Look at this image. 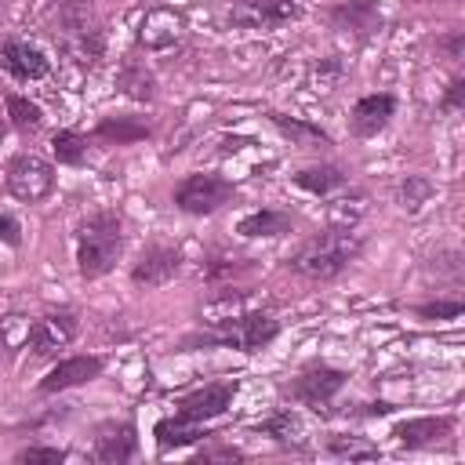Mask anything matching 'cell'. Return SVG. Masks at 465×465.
I'll list each match as a JSON object with an SVG mask.
<instances>
[{
    "instance_id": "25",
    "label": "cell",
    "mask_w": 465,
    "mask_h": 465,
    "mask_svg": "<svg viewBox=\"0 0 465 465\" xmlns=\"http://www.w3.org/2000/svg\"><path fill=\"white\" fill-rule=\"evenodd\" d=\"M327 447H331V454L352 458V461H374L378 458V447L367 443V440H360V436H331Z\"/></svg>"
},
{
    "instance_id": "27",
    "label": "cell",
    "mask_w": 465,
    "mask_h": 465,
    "mask_svg": "<svg viewBox=\"0 0 465 465\" xmlns=\"http://www.w3.org/2000/svg\"><path fill=\"white\" fill-rule=\"evenodd\" d=\"M262 432H269V436H276V440H283V443H298L302 440V421L294 418V414H276V418H269V421H262L258 425Z\"/></svg>"
},
{
    "instance_id": "7",
    "label": "cell",
    "mask_w": 465,
    "mask_h": 465,
    "mask_svg": "<svg viewBox=\"0 0 465 465\" xmlns=\"http://www.w3.org/2000/svg\"><path fill=\"white\" fill-rule=\"evenodd\" d=\"M73 338H76V320H73L69 312H51V316H40V320L29 327L25 345L33 349L36 360H47V356H54L58 349H65Z\"/></svg>"
},
{
    "instance_id": "4",
    "label": "cell",
    "mask_w": 465,
    "mask_h": 465,
    "mask_svg": "<svg viewBox=\"0 0 465 465\" xmlns=\"http://www.w3.org/2000/svg\"><path fill=\"white\" fill-rule=\"evenodd\" d=\"M7 189L22 203H36L54 189V167L36 153H18L7 163Z\"/></svg>"
},
{
    "instance_id": "24",
    "label": "cell",
    "mask_w": 465,
    "mask_h": 465,
    "mask_svg": "<svg viewBox=\"0 0 465 465\" xmlns=\"http://www.w3.org/2000/svg\"><path fill=\"white\" fill-rule=\"evenodd\" d=\"M51 149H54V156H58V163H84V156H87V142L76 134V131H58L54 138H51Z\"/></svg>"
},
{
    "instance_id": "12",
    "label": "cell",
    "mask_w": 465,
    "mask_h": 465,
    "mask_svg": "<svg viewBox=\"0 0 465 465\" xmlns=\"http://www.w3.org/2000/svg\"><path fill=\"white\" fill-rule=\"evenodd\" d=\"M0 65L15 76V80H40L47 76V58L40 47L33 44H22V40H7L0 47Z\"/></svg>"
},
{
    "instance_id": "8",
    "label": "cell",
    "mask_w": 465,
    "mask_h": 465,
    "mask_svg": "<svg viewBox=\"0 0 465 465\" xmlns=\"http://www.w3.org/2000/svg\"><path fill=\"white\" fill-rule=\"evenodd\" d=\"M178 269H182V254H178L174 247L156 243V247H149V251L134 262L131 280H134L138 287H163L167 280H174Z\"/></svg>"
},
{
    "instance_id": "22",
    "label": "cell",
    "mask_w": 465,
    "mask_h": 465,
    "mask_svg": "<svg viewBox=\"0 0 465 465\" xmlns=\"http://www.w3.org/2000/svg\"><path fill=\"white\" fill-rule=\"evenodd\" d=\"M7 113H11V124H15L22 134L40 131V124H44L40 105H33V102H29V98H22V94H11V98H7Z\"/></svg>"
},
{
    "instance_id": "32",
    "label": "cell",
    "mask_w": 465,
    "mask_h": 465,
    "mask_svg": "<svg viewBox=\"0 0 465 465\" xmlns=\"http://www.w3.org/2000/svg\"><path fill=\"white\" fill-rule=\"evenodd\" d=\"M0 240H4L7 247H18V243H22V225H18L11 214H0Z\"/></svg>"
},
{
    "instance_id": "1",
    "label": "cell",
    "mask_w": 465,
    "mask_h": 465,
    "mask_svg": "<svg viewBox=\"0 0 465 465\" xmlns=\"http://www.w3.org/2000/svg\"><path fill=\"white\" fill-rule=\"evenodd\" d=\"M360 247H363V240L352 229H334L331 225L327 232L305 240L291 254V269H298V272H305L312 280H331V276H338L360 254Z\"/></svg>"
},
{
    "instance_id": "13",
    "label": "cell",
    "mask_w": 465,
    "mask_h": 465,
    "mask_svg": "<svg viewBox=\"0 0 465 465\" xmlns=\"http://www.w3.org/2000/svg\"><path fill=\"white\" fill-rule=\"evenodd\" d=\"M98 371H102V360L98 356H69V360H62V363L51 367V374L40 381V392H62V389L84 385Z\"/></svg>"
},
{
    "instance_id": "23",
    "label": "cell",
    "mask_w": 465,
    "mask_h": 465,
    "mask_svg": "<svg viewBox=\"0 0 465 465\" xmlns=\"http://www.w3.org/2000/svg\"><path fill=\"white\" fill-rule=\"evenodd\" d=\"M429 196H432V182L425 174H407V182L396 189V200L403 211H418L421 203H429Z\"/></svg>"
},
{
    "instance_id": "10",
    "label": "cell",
    "mask_w": 465,
    "mask_h": 465,
    "mask_svg": "<svg viewBox=\"0 0 465 465\" xmlns=\"http://www.w3.org/2000/svg\"><path fill=\"white\" fill-rule=\"evenodd\" d=\"M236 396V381H214V385H203L196 392H189L182 403H178V414L189 418V421H207L214 414H222Z\"/></svg>"
},
{
    "instance_id": "21",
    "label": "cell",
    "mask_w": 465,
    "mask_h": 465,
    "mask_svg": "<svg viewBox=\"0 0 465 465\" xmlns=\"http://www.w3.org/2000/svg\"><path fill=\"white\" fill-rule=\"evenodd\" d=\"M331 225L334 229H352L363 214H367V196L363 193H349V196H338L334 203H331Z\"/></svg>"
},
{
    "instance_id": "28",
    "label": "cell",
    "mask_w": 465,
    "mask_h": 465,
    "mask_svg": "<svg viewBox=\"0 0 465 465\" xmlns=\"http://www.w3.org/2000/svg\"><path fill=\"white\" fill-rule=\"evenodd\" d=\"M120 84H124V91L134 94V98H149V94H153V76L142 73V69H127V73L120 76Z\"/></svg>"
},
{
    "instance_id": "11",
    "label": "cell",
    "mask_w": 465,
    "mask_h": 465,
    "mask_svg": "<svg viewBox=\"0 0 465 465\" xmlns=\"http://www.w3.org/2000/svg\"><path fill=\"white\" fill-rule=\"evenodd\" d=\"M182 29H185V22H182L178 11L156 7V11H149V15L142 18L138 40H142L149 51H167V47H174V44L182 40Z\"/></svg>"
},
{
    "instance_id": "20",
    "label": "cell",
    "mask_w": 465,
    "mask_h": 465,
    "mask_svg": "<svg viewBox=\"0 0 465 465\" xmlns=\"http://www.w3.org/2000/svg\"><path fill=\"white\" fill-rule=\"evenodd\" d=\"M294 185H302L305 193H312V196H327L331 189H338V185H345V174L338 171V167H305V171H298L294 174Z\"/></svg>"
},
{
    "instance_id": "31",
    "label": "cell",
    "mask_w": 465,
    "mask_h": 465,
    "mask_svg": "<svg viewBox=\"0 0 465 465\" xmlns=\"http://www.w3.org/2000/svg\"><path fill=\"white\" fill-rule=\"evenodd\" d=\"M65 454L58 450V447H25L22 454H18V461H62Z\"/></svg>"
},
{
    "instance_id": "19",
    "label": "cell",
    "mask_w": 465,
    "mask_h": 465,
    "mask_svg": "<svg viewBox=\"0 0 465 465\" xmlns=\"http://www.w3.org/2000/svg\"><path fill=\"white\" fill-rule=\"evenodd\" d=\"M236 232L240 236H283V232H291V218L283 211H254V214L240 218Z\"/></svg>"
},
{
    "instance_id": "33",
    "label": "cell",
    "mask_w": 465,
    "mask_h": 465,
    "mask_svg": "<svg viewBox=\"0 0 465 465\" xmlns=\"http://www.w3.org/2000/svg\"><path fill=\"white\" fill-rule=\"evenodd\" d=\"M461 105H465V80H454L443 98V109H461Z\"/></svg>"
},
{
    "instance_id": "29",
    "label": "cell",
    "mask_w": 465,
    "mask_h": 465,
    "mask_svg": "<svg viewBox=\"0 0 465 465\" xmlns=\"http://www.w3.org/2000/svg\"><path fill=\"white\" fill-rule=\"evenodd\" d=\"M272 120H276V127H283V131H287V134H294V138L327 142V134H323L320 127H305V124H298V120H287V116H280V113H272Z\"/></svg>"
},
{
    "instance_id": "15",
    "label": "cell",
    "mask_w": 465,
    "mask_h": 465,
    "mask_svg": "<svg viewBox=\"0 0 465 465\" xmlns=\"http://www.w3.org/2000/svg\"><path fill=\"white\" fill-rule=\"evenodd\" d=\"M450 429H454L450 418H411V421H400L392 436H396L403 447H432V443L447 440Z\"/></svg>"
},
{
    "instance_id": "2",
    "label": "cell",
    "mask_w": 465,
    "mask_h": 465,
    "mask_svg": "<svg viewBox=\"0 0 465 465\" xmlns=\"http://www.w3.org/2000/svg\"><path fill=\"white\" fill-rule=\"evenodd\" d=\"M120 247H124L120 218H116L113 211L91 214V218L80 225V232H76V265H80V276H84V280L105 276V272L116 265Z\"/></svg>"
},
{
    "instance_id": "17",
    "label": "cell",
    "mask_w": 465,
    "mask_h": 465,
    "mask_svg": "<svg viewBox=\"0 0 465 465\" xmlns=\"http://www.w3.org/2000/svg\"><path fill=\"white\" fill-rule=\"evenodd\" d=\"M98 138L105 142H116V145H127V142H138L149 134V120L142 116H105L98 127H94Z\"/></svg>"
},
{
    "instance_id": "9",
    "label": "cell",
    "mask_w": 465,
    "mask_h": 465,
    "mask_svg": "<svg viewBox=\"0 0 465 465\" xmlns=\"http://www.w3.org/2000/svg\"><path fill=\"white\" fill-rule=\"evenodd\" d=\"M341 385H345V374H341V371H334V367H312V371H305V374L294 378L291 392H294L302 403L323 411V407L331 403V396H334Z\"/></svg>"
},
{
    "instance_id": "18",
    "label": "cell",
    "mask_w": 465,
    "mask_h": 465,
    "mask_svg": "<svg viewBox=\"0 0 465 465\" xmlns=\"http://www.w3.org/2000/svg\"><path fill=\"white\" fill-rule=\"evenodd\" d=\"M200 436H207V432L200 429V421H189V418H182V414L163 418V421L156 425V443H160V450L185 447V443H193V440H200Z\"/></svg>"
},
{
    "instance_id": "14",
    "label": "cell",
    "mask_w": 465,
    "mask_h": 465,
    "mask_svg": "<svg viewBox=\"0 0 465 465\" xmlns=\"http://www.w3.org/2000/svg\"><path fill=\"white\" fill-rule=\"evenodd\" d=\"M392 113H396V98L392 94H363L352 105V131L371 138V134H378L389 124Z\"/></svg>"
},
{
    "instance_id": "26",
    "label": "cell",
    "mask_w": 465,
    "mask_h": 465,
    "mask_svg": "<svg viewBox=\"0 0 465 465\" xmlns=\"http://www.w3.org/2000/svg\"><path fill=\"white\" fill-rule=\"evenodd\" d=\"M334 22H349L356 29H374L378 25V11L371 4H363V0H352V4L334 7Z\"/></svg>"
},
{
    "instance_id": "34",
    "label": "cell",
    "mask_w": 465,
    "mask_h": 465,
    "mask_svg": "<svg viewBox=\"0 0 465 465\" xmlns=\"http://www.w3.org/2000/svg\"><path fill=\"white\" fill-rule=\"evenodd\" d=\"M214 458H218V461H240L243 454L232 450V447H214V450H203V454H200V461H214Z\"/></svg>"
},
{
    "instance_id": "30",
    "label": "cell",
    "mask_w": 465,
    "mask_h": 465,
    "mask_svg": "<svg viewBox=\"0 0 465 465\" xmlns=\"http://www.w3.org/2000/svg\"><path fill=\"white\" fill-rule=\"evenodd\" d=\"M418 316H425V320H454V316H461V302H429V305H418Z\"/></svg>"
},
{
    "instance_id": "3",
    "label": "cell",
    "mask_w": 465,
    "mask_h": 465,
    "mask_svg": "<svg viewBox=\"0 0 465 465\" xmlns=\"http://www.w3.org/2000/svg\"><path fill=\"white\" fill-rule=\"evenodd\" d=\"M218 323H222L218 334L189 338V345H232V349H243V352H258L280 331V323L269 312H236V316L218 320Z\"/></svg>"
},
{
    "instance_id": "35",
    "label": "cell",
    "mask_w": 465,
    "mask_h": 465,
    "mask_svg": "<svg viewBox=\"0 0 465 465\" xmlns=\"http://www.w3.org/2000/svg\"><path fill=\"white\" fill-rule=\"evenodd\" d=\"M443 47L450 51V58H458V54H461V33H454L450 40H443Z\"/></svg>"
},
{
    "instance_id": "16",
    "label": "cell",
    "mask_w": 465,
    "mask_h": 465,
    "mask_svg": "<svg viewBox=\"0 0 465 465\" xmlns=\"http://www.w3.org/2000/svg\"><path fill=\"white\" fill-rule=\"evenodd\" d=\"M131 454H134V429H131V425L109 429V432H102L98 443H94V458H98L102 465H120V461H127Z\"/></svg>"
},
{
    "instance_id": "5",
    "label": "cell",
    "mask_w": 465,
    "mask_h": 465,
    "mask_svg": "<svg viewBox=\"0 0 465 465\" xmlns=\"http://www.w3.org/2000/svg\"><path fill=\"white\" fill-rule=\"evenodd\" d=\"M229 196H232V185L225 178H218V174H189L174 189V203L185 214H211L222 203H229Z\"/></svg>"
},
{
    "instance_id": "6",
    "label": "cell",
    "mask_w": 465,
    "mask_h": 465,
    "mask_svg": "<svg viewBox=\"0 0 465 465\" xmlns=\"http://www.w3.org/2000/svg\"><path fill=\"white\" fill-rule=\"evenodd\" d=\"M302 15L291 0H240L229 7V22L240 29H276L283 22H294Z\"/></svg>"
}]
</instances>
